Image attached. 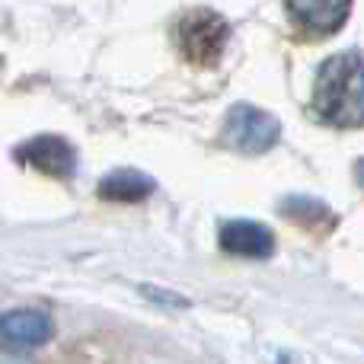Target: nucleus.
<instances>
[{
	"mask_svg": "<svg viewBox=\"0 0 364 364\" xmlns=\"http://www.w3.org/2000/svg\"><path fill=\"white\" fill-rule=\"evenodd\" d=\"M314 109L336 128L364 125V58L355 51L329 58L316 74Z\"/></svg>",
	"mask_w": 364,
	"mask_h": 364,
	"instance_id": "f257e3e1",
	"label": "nucleus"
},
{
	"mask_svg": "<svg viewBox=\"0 0 364 364\" xmlns=\"http://www.w3.org/2000/svg\"><path fill=\"white\" fill-rule=\"evenodd\" d=\"M278 134H282V125H278L275 115L262 112L256 106H246V102L233 106L224 122V144L233 147L237 154H250V157L272 151Z\"/></svg>",
	"mask_w": 364,
	"mask_h": 364,
	"instance_id": "f03ea898",
	"label": "nucleus"
},
{
	"mask_svg": "<svg viewBox=\"0 0 364 364\" xmlns=\"http://www.w3.org/2000/svg\"><path fill=\"white\" fill-rule=\"evenodd\" d=\"M179 48L188 61L214 64L227 45V23L211 10H192L179 19Z\"/></svg>",
	"mask_w": 364,
	"mask_h": 364,
	"instance_id": "7ed1b4c3",
	"label": "nucleus"
},
{
	"mask_svg": "<svg viewBox=\"0 0 364 364\" xmlns=\"http://www.w3.org/2000/svg\"><path fill=\"white\" fill-rule=\"evenodd\" d=\"M16 160L32 170H42L55 179H70L77 170L74 147L58 134H42V138L26 141L23 147H16Z\"/></svg>",
	"mask_w": 364,
	"mask_h": 364,
	"instance_id": "20e7f679",
	"label": "nucleus"
},
{
	"mask_svg": "<svg viewBox=\"0 0 364 364\" xmlns=\"http://www.w3.org/2000/svg\"><path fill=\"white\" fill-rule=\"evenodd\" d=\"M291 19L307 36H333L342 29L352 10V0H284Z\"/></svg>",
	"mask_w": 364,
	"mask_h": 364,
	"instance_id": "39448f33",
	"label": "nucleus"
},
{
	"mask_svg": "<svg viewBox=\"0 0 364 364\" xmlns=\"http://www.w3.org/2000/svg\"><path fill=\"white\" fill-rule=\"evenodd\" d=\"M220 246L230 256L269 259L275 252V237H272L269 227L256 224V220H227L220 227Z\"/></svg>",
	"mask_w": 364,
	"mask_h": 364,
	"instance_id": "423d86ee",
	"label": "nucleus"
},
{
	"mask_svg": "<svg viewBox=\"0 0 364 364\" xmlns=\"http://www.w3.org/2000/svg\"><path fill=\"white\" fill-rule=\"evenodd\" d=\"M55 336V323L42 310H10L0 316V339L6 346H23L36 348Z\"/></svg>",
	"mask_w": 364,
	"mask_h": 364,
	"instance_id": "0eeeda50",
	"label": "nucleus"
},
{
	"mask_svg": "<svg viewBox=\"0 0 364 364\" xmlns=\"http://www.w3.org/2000/svg\"><path fill=\"white\" fill-rule=\"evenodd\" d=\"M154 192V179L141 170H115L100 182V195L109 201H144Z\"/></svg>",
	"mask_w": 364,
	"mask_h": 364,
	"instance_id": "6e6552de",
	"label": "nucleus"
},
{
	"mask_svg": "<svg viewBox=\"0 0 364 364\" xmlns=\"http://www.w3.org/2000/svg\"><path fill=\"white\" fill-rule=\"evenodd\" d=\"M141 294L144 297H151V301H157V304H170V307H188V301L186 297H179V294H170V291H166V294H160V288H151V284H144V288H141Z\"/></svg>",
	"mask_w": 364,
	"mask_h": 364,
	"instance_id": "1a4fd4ad",
	"label": "nucleus"
},
{
	"mask_svg": "<svg viewBox=\"0 0 364 364\" xmlns=\"http://www.w3.org/2000/svg\"><path fill=\"white\" fill-rule=\"evenodd\" d=\"M358 182H361V186H364V160H361V164H358Z\"/></svg>",
	"mask_w": 364,
	"mask_h": 364,
	"instance_id": "9d476101",
	"label": "nucleus"
}]
</instances>
